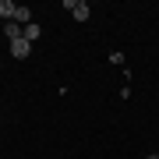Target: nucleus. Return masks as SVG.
Instances as JSON below:
<instances>
[{
    "instance_id": "obj_2",
    "label": "nucleus",
    "mask_w": 159,
    "mask_h": 159,
    "mask_svg": "<svg viewBox=\"0 0 159 159\" xmlns=\"http://www.w3.org/2000/svg\"><path fill=\"white\" fill-rule=\"evenodd\" d=\"M29 53H32V43L25 39V35H21V39H14V43H11V57H14V60H25Z\"/></svg>"
},
{
    "instance_id": "obj_6",
    "label": "nucleus",
    "mask_w": 159,
    "mask_h": 159,
    "mask_svg": "<svg viewBox=\"0 0 159 159\" xmlns=\"http://www.w3.org/2000/svg\"><path fill=\"white\" fill-rule=\"evenodd\" d=\"M145 159H159V156H145Z\"/></svg>"
},
{
    "instance_id": "obj_4",
    "label": "nucleus",
    "mask_w": 159,
    "mask_h": 159,
    "mask_svg": "<svg viewBox=\"0 0 159 159\" xmlns=\"http://www.w3.org/2000/svg\"><path fill=\"white\" fill-rule=\"evenodd\" d=\"M14 14H18V7L11 4V0H0V18H7V21H14Z\"/></svg>"
},
{
    "instance_id": "obj_5",
    "label": "nucleus",
    "mask_w": 159,
    "mask_h": 159,
    "mask_svg": "<svg viewBox=\"0 0 159 159\" xmlns=\"http://www.w3.org/2000/svg\"><path fill=\"white\" fill-rule=\"evenodd\" d=\"M21 35H25L29 43H32V39H39V35H43V29H39V25L32 21V25H25V32H21Z\"/></svg>"
},
{
    "instance_id": "obj_1",
    "label": "nucleus",
    "mask_w": 159,
    "mask_h": 159,
    "mask_svg": "<svg viewBox=\"0 0 159 159\" xmlns=\"http://www.w3.org/2000/svg\"><path fill=\"white\" fill-rule=\"evenodd\" d=\"M67 11L74 14V21H85V18L92 14V7L85 4V0H67Z\"/></svg>"
},
{
    "instance_id": "obj_3",
    "label": "nucleus",
    "mask_w": 159,
    "mask_h": 159,
    "mask_svg": "<svg viewBox=\"0 0 159 159\" xmlns=\"http://www.w3.org/2000/svg\"><path fill=\"white\" fill-rule=\"evenodd\" d=\"M21 32H25V25H18V21H7V25H4V35H7L11 43H14V39H21Z\"/></svg>"
}]
</instances>
